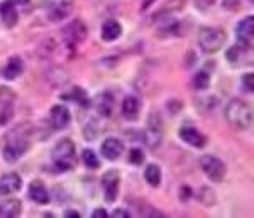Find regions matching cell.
<instances>
[{"mask_svg": "<svg viewBox=\"0 0 254 218\" xmlns=\"http://www.w3.org/2000/svg\"><path fill=\"white\" fill-rule=\"evenodd\" d=\"M22 186V179L17 172H7L0 178V195L2 196H9L17 193Z\"/></svg>", "mask_w": 254, "mask_h": 218, "instance_id": "30bf717a", "label": "cell"}, {"mask_svg": "<svg viewBox=\"0 0 254 218\" xmlns=\"http://www.w3.org/2000/svg\"><path fill=\"white\" fill-rule=\"evenodd\" d=\"M215 105H217V100H215L214 97H203V98H202V102H200V107H198V109L212 110V109H215Z\"/></svg>", "mask_w": 254, "mask_h": 218, "instance_id": "4dcf8cb0", "label": "cell"}, {"mask_svg": "<svg viewBox=\"0 0 254 218\" xmlns=\"http://www.w3.org/2000/svg\"><path fill=\"white\" fill-rule=\"evenodd\" d=\"M208 85H210V75H208L207 71L196 73L195 78H193V86H195V90H198V92H203V90H207V88H208Z\"/></svg>", "mask_w": 254, "mask_h": 218, "instance_id": "d4e9b609", "label": "cell"}, {"mask_svg": "<svg viewBox=\"0 0 254 218\" xmlns=\"http://www.w3.org/2000/svg\"><path fill=\"white\" fill-rule=\"evenodd\" d=\"M243 90L246 93H253L254 92V75L253 73H248L243 78Z\"/></svg>", "mask_w": 254, "mask_h": 218, "instance_id": "f1b7e54d", "label": "cell"}, {"mask_svg": "<svg viewBox=\"0 0 254 218\" xmlns=\"http://www.w3.org/2000/svg\"><path fill=\"white\" fill-rule=\"evenodd\" d=\"M144 178L153 188H158L161 184V169H159L156 164H149L144 171Z\"/></svg>", "mask_w": 254, "mask_h": 218, "instance_id": "603a6c76", "label": "cell"}, {"mask_svg": "<svg viewBox=\"0 0 254 218\" xmlns=\"http://www.w3.org/2000/svg\"><path fill=\"white\" fill-rule=\"evenodd\" d=\"M109 217V213L105 212L104 208H97L95 212L92 213V218H107Z\"/></svg>", "mask_w": 254, "mask_h": 218, "instance_id": "d590c367", "label": "cell"}, {"mask_svg": "<svg viewBox=\"0 0 254 218\" xmlns=\"http://www.w3.org/2000/svg\"><path fill=\"white\" fill-rule=\"evenodd\" d=\"M144 161V154H142L141 149H132L129 154V163L134 164V166H139V164H142Z\"/></svg>", "mask_w": 254, "mask_h": 218, "instance_id": "83f0119b", "label": "cell"}, {"mask_svg": "<svg viewBox=\"0 0 254 218\" xmlns=\"http://www.w3.org/2000/svg\"><path fill=\"white\" fill-rule=\"evenodd\" d=\"M83 134H85V139H87V141H95V139L98 137V127H97V123L95 122L87 123V127H85Z\"/></svg>", "mask_w": 254, "mask_h": 218, "instance_id": "4316f807", "label": "cell"}, {"mask_svg": "<svg viewBox=\"0 0 254 218\" xmlns=\"http://www.w3.org/2000/svg\"><path fill=\"white\" fill-rule=\"evenodd\" d=\"M20 210H22V205H20L19 200L10 198L0 203V218H14L20 215Z\"/></svg>", "mask_w": 254, "mask_h": 218, "instance_id": "d6986e66", "label": "cell"}, {"mask_svg": "<svg viewBox=\"0 0 254 218\" xmlns=\"http://www.w3.org/2000/svg\"><path fill=\"white\" fill-rule=\"evenodd\" d=\"M139 112H141V102H139L137 97L134 95H127L122 102V115L127 118V120H134L137 118Z\"/></svg>", "mask_w": 254, "mask_h": 218, "instance_id": "5bb4252c", "label": "cell"}, {"mask_svg": "<svg viewBox=\"0 0 254 218\" xmlns=\"http://www.w3.org/2000/svg\"><path fill=\"white\" fill-rule=\"evenodd\" d=\"M69 120H71V113H69L68 107L64 105H55L49 110V122L56 130H61L68 127Z\"/></svg>", "mask_w": 254, "mask_h": 218, "instance_id": "9c48e42d", "label": "cell"}, {"mask_svg": "<svg viewBox=\"0 0 254 218\" xmlns=\"http://www.w3.org/2000/svg\"><path fill=\"white\" fill-rule=\"evenodd\" d=\"M32 127L29 123H19L2 139V156L7 163H17L31 147Z\"/></svg>", "mask_w": 254, "mask_h": 218, "instance_id": "6da1fadb", "label": "cell"}, {"mask_svg": "<svg viewBox=\"0 0 254 218\" xmlns=\"http://www.w3.org/2000/svg\"><path fill=\"white\" fill-rule=\"evenodd\" d=\"M215 193L210 190L208 186H202L198 191V201L205 207H214L215 205Z\"/></svg>", "mask_w": 254, "mask_h": 218, "instance_id": "cb8c5ba5", "label": "cell"}, {"mask_svg": "<svg viewBox=\"0 0 254 218\" xmlns=\"http://www.w3.org/2000/svg\"><path fill=\"white\" fill-rule=\"evenodd\" d=\"M14 118V104L10 100H0V125H7Z\"/></svg>", "mask_w": 254, "mask_h": 218, "instance_id": "7402d4cb", "label": "cell"}, {"mask_svg": "<svg viewBox=\"0 0 254 218\" xmlns=\"http://www.w3.org/2000/svg\"><path fill=\"white\" fill-rule=\"evenodd\" d=\"M241 5V0H224V9L227 10H237Z\"/></svg>", "mask_w": 254, "mask_h": 218, "instance_id": "836d02e7", "label": "cell"}, {"mask_svg": "<svg viewBox=\"0 0 254 218\" xmlns=\"http://www.w3.org/2000/svg\"><path fill=\"white\" fill-rule=\"evenodd\" d=\"M81 159H83L85 166L90 167V169H97V167L100 166V161H98L97 154L92 149H85L83 154H81Z\"/></svg>", "mask_w": 254, "mask_h": 218, "instance_id": "484cf974", "label": "cell"}, {"mask_svg": "<svg viewBox=\"0 0 254 218\" xmlns=\"http://www.w3.org/2000/svg\"><path fill=\"white\" fill-rule=\"evenodd\" d=\"M237 43H239L241 49H249L253 46V38H254V19L249 15L243 22H239V26L236 29Z\"/></svg>", "mask_w": 254, "mask_h": 218, "instance_id": "52a82bcc", "label": "cell"}, {"mask_svg": "<svg viewBox=\"0 0 254 218\" xmlns=\"http://www.w3.org/2000/svg\"><path fill=\"white\" fill-rule=\"evenodd\" d=\"M15 2H17V3H27L29 0H15Z\"/></svg>", "mask_w": 254, "mask_h": 218, "instance_id": "74e56055", "label": "cell"}, {"mask_svg": "<svg viewBox=\"0 0 254 218\" xmlns=\"http://www.w3.org/2000/svg\"><path fill=\"white\" fill-rule=\"evenodd\" d=\"M64 217L66 218H80V213L75 212V210H68V212L64 213Z\"/></svg>", "mask_w": 254, "mask_h": 218, "instance_id": "8d00e7d4", "label": "cell"}, {"mask_svg": "<svg viewBox=\"0 0 254 218\" xmlns=\"http://www.w3.org/2000/svg\"><path fill=\"white\" fill-rule=\"evenodd\" d=\"M191 195H193V191H191V188L188 186V184H183V186L180 188V200H182L183 203H187V201L191 198Z\"/></svg>", "mask_w": 254, "mask_h": 218, "instance_id": "1f68e13d", "label": "cell"}, {"mask_svg": "<svg viewBox=\"0 0 254 218\" xmlns=\"http://www.w3.org/2000/svg\"><path fill=\"white\" fill-rule=\"evenodd\" d=\"M200 167H202V171L207 174V178L210 181H214V183H220L225 176L224 163L220 161L219 158H215V156H210V154L202 156V158H200Z\"/></svg>", "mask_w": 254, "mask_h": 218, "instance_id": "5b68a950", "label": "cell"}, {"mask_svg": "<svg viewBox=\"0 0 254 218\" xmlns=\"http://www.w3.org/2000/svg\"><path fill=\"white\" fill-rule=\"evenodd\" d=\"M180 139L183 142L190 144L191 147H196V149H202L207 142L205 135L200 132V130L193 129V127H183V129H180Z\"/></svg>", "mask_w": 254, "mask_h": 218, "instance_id": "8fae6325", "label": "cell"}, {"mask_svg": "<svg viewBox=\"0 0 254 218\" xmlns=\"http://www.w3.org/2000/svg\"><path fill=\"white\" fill-rule=\"evenodd\" d=\"M95 110L98 112V115L102 117H109L114 110V97L112 93H102V95L97 97L95 100Z\"/></svg>", "mask_w": 254, "mask_h": 218, "instance_id": "ac0fdd59", "label": "cell"}, {"mask_svg": "<svg viewBox=\"0 0 254 218\" xmlns=\"http://www.w3.org/2000/svg\"><path fill=\"white\" fill-rule=\"evenodd\" d=\"M0 19H2L3 26L7 27H15L19 20V14L14 7V2L12 0H5V2L0 3Z\"/></svg>", "mask_w": 254, "mask_h": 218, "instance_id": "7c38bea8", "label": "cell"}, {"mask_svg": "<svg viewBox=\"0 0 254 218\" xmlns=\"http://www.w3.org/2000/svg\"><path fill=\"white\" fill-rule=\"evenodd\" d=\"M29 198L32 201H36V203L39 205H48L49 203V193L46 190V186H44L41 181H32L29 184Z\"/></svg>", "mask_w": 254, "mask_h": 218, "instance_id": "9a60e30c", "label": "cell"}, {"mask_svg": "<svg viewBox=\"0 0 254 218\" xmlns=\"http://www.w3.org/2000/svg\"><path fill=\"white\" fill-rule=\"evenodd\" d=\"M53 166L55 171L63 172L76 166V151L75 144L69 139H61L53 149Z\"/></svg>", "mask_w": 254, "mask_h": 218, "instance_id": "3957f363", "label": "cell"}, {"mask_svg": "<svg viewBox=\"0 0 254 218\" xmlns=\"http://www.w3.org/2000/svg\"><path fill=\"white\" fill-rule=\"evenodd\" d=\"M61 98H63V100H71V102H75V104H78V105H88L87 93H85L83 88H78V86H75V88H71L68 93L61 95Z\"/></svg>", "mask_w": 254, "mask_h": 218, "instance_id": "44dd1931", "label": "cell"}, {"mask_svg": "<svg viewBox=\"0 0 254 218\" xmlns=\"http://www.w3.org/2000/svg\"><path fill=\"white\" fill-rule=\"evenodd\" d=\"M73 7V0H60L51 10H49V19L53 20H61L69 14Z\"/></svg>", "mask_w": 254, "mask_h": 218, "instance_id": "ffe728a7", "label": "cell"}, {"mask_svg": "<svg viewBox=\"0 0 254 218\" xmlns=\"http://www.w3.org/2000/svg\"><path fill=\"white\" fill-rule=\"evenodd\" d=\"M215 2L217 0H195V5L202 10H207V9H210L212 5H215Z\"/></svg>", "mask_w": 254, "mask_h": 218, "instance_id": "d6a6232c", "label": "cell"}, {"mask_svg": "<svg viewBox=\"0 0 254 218\" xmlns=\"http://www.w3.org/2000/svg\"><path fill=\"white\" fill-rule=\"evenodd\" d=\"M102 184H104V195L105 200L109 203H114L119 195V184H121V178H119L117 171H109L105 172L104 179H102Z\"/></svg>", "mask_w": 254, "mask_h": 218, "instance_id": "ba28073f", "label": "cell"}, {"mask_svg": "<svg viewBox=\"0 0 254 218\" xmlns=\"http://www.w3.org/2000/svg\"><path fill=\"white\" fill-rule=\"evenodd\" d=\"M225 120L237 130H248L253 125V109L239 98H232L224 109Z\"/></svg>", "mask_w": 254, "mask_h": 218, "instance_id": "7a4b0ae2", "label": "cell"}, {"mask_svg": "<svg viewBox=\"0 0 254 218\" xmlns=\"http://www.w3.org/2000/svg\"><path fill=\"white\" fill-rule=\"evenodd\" d=\"M139 213H141L142 217H165L161 212L154 210L153 207H149V205H142L141 210H139Z\"/></svg>", "mask_w": 254, "mask_h": 218, "instance_id": "f546056e", "label": "cell"}, {"mask_svg": "<svg viewBox=\"0 0 254 218\" xmlns=\"http://www.w3.org/2000/svg\"><path fill=\"white\" fill-rule=\"evenodd\" d=\"M227 41V34L220 27H202L198 31V46L207 54L220 51Z\"/></svg>", "mask_w": 254, "mask_h": 218, "instance_id": "277c9868", "label": "cell"}, {"mask_svg": "<svg viewBox=\"0 0 254 218\" xmlns=\"http://www.w3.org/2000/svg\"><path fill=\"white\" fill-rule=\"evenodd\" d=\"M112 217L114 218H129V217H132V215H130V213L127 212V210H124V208H117V210H114Z\"/></svg>", "mask_w": 254, "mask_h": 218, "instance_id": "e575fe53", "label": "cell"}, {"mask_svg": "<svg viewBox=\"0 0 254 218\" xmlns=\"http://www.w3.org/2000/svg\"><path fill=\"white\" fill-rule=\"evenodd\" d=\"M121 34H122V26L117 20H114V19L105 20L104 26H102V39L107 41V43H112V41H116Z\"/></svg>", "mask_w": 254, "mask_h": 218, "instance_id": "2e32d148", "label": "cell"}, {"mask_svg": "<svg viewBox=\"0 0 254 218\" xmlns=\"http://www.w3.org/2000/svg\"><path fill=\"white\" fill-rule=\"evenodd\" d=\"M63 34H64V39H66V43L69 46H76V44H81L85 43V39H87V26H85L81 20H73V22H69L66 27L63 29Z\"/></svg>", "mask_w": 254, "mask_h": 218, "instance_id": "8992f818", "label": "cell"}, {"mask_svg": "<svg viewBox=\"0 0 254 218\" xmlns=\"http://www.w3.org/2000/svg\"><path fill=\"white\" fill-rule=\"evenodd\" d=\"M24 71V64H22V59L17 56L10 57L9 61H7V64L3 66V71L2 75L5 80H15L17 76H20V73Z\"/></svg>", "mask_w": 254, "mask_h": 218, "instance_id": "e0dca14e", "label": "cell"}, {"mask_svg": "<svg viewBox=\"0 0 254 218\" xmlns=\"http://www.w3.org/2000/svg\"><path fill=\"white\" fill-rule=\"evenodd\" d=\"M122 151H124V146L119 139H107L104 144H102V154H104L105 159L109 161H116V159L121 158Z\"/></svg>", "mask_w": 254, "mask_h": 218, "instance_id": "4fadbf2b", "label": "cell"}]
</instances>
